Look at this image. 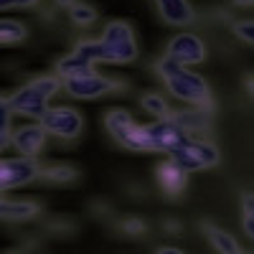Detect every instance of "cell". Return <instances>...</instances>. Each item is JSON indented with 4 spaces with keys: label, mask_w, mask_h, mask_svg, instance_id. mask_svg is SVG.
I'll list each match as a JSON object with an SVG mask.
<instances>
[{
    "label": "cell",
    "mask_w": 254,
    "mask_h": 254,
    "mask_svg": "<svg viewBox=\"0 0 254 254\" xmlns=\"http://www.w3.org/2000/svg\"><path fill=\"white\" fill-rule=\"evenodd\" d=\"M208 112H211V110L193 107V110H188V112H178V115H171V117L181 125V130H183L186 135L193 137V132L206 130V127H208Z\"/></svg>",
    "instance_id": "cell-14"
},
{
    "label": "cell",
    "mask_w": 254,
    "mask_h": 254,
    "mask_svg": "<svg viewBox=\"0 0 254 254\" xmlns=\"http://www.w3.org/2000/svg\"><path fill=\"white\" fill-rule=\"evenodd\" d=\"M237 254H247V252H242V249H239V252H237Z\"/></svg>",
    "instance_id": "cell-31"
},
{
    "label": "cell",
    "mask_w": 254,
    "mask_h": 254,
    "mask_svg": "<svg viewBox=\"0 0 254 254\" xmlns=\"http://www.w3.org/2000/svg\"><path fill=\"white\" fill-rule=\"evenodd\" d=\"M234 36L239 41H244L247 46L254 44V26H252V20H239V23H234Z\"/></svg>",
    "instance_id": "cell-23"
},
{
    "label": "cell",
    "mask_w": 254,
    "mask_h": 254,
    "mask_svg": "<svg viewBox=\"0 0 254 254\" xmlns=\"http://www.w3.org/2000/svg\"><path fill=\"white\" fill-rule=\"evenodd\" d=\"M61 89V79L54 74H44L36 76L28 84H23L15 94L8 97L10 102V112L13 115H23V117H33L41 120L44 112L49 110V99Z\"/></svg>",
    "instance_id": "cell-1"
},
{
    "label": "cell",
    "mask_w": 254,
    "mask_h": 254,
    "mask_svg": "<svg viewBox=\"0 0 254 254\" xmlns=\"http://www.w3.org/2000/svg\"><path fill=\"white\" fill-rule=\"evenodd\" d=\"M165 56H171L173 61H178L181 66H190V64H201L206 59V44L203 38H198L196 33H178L168 41V51Z\"/></svg>",
    "instance_id": "cell-9"
},
{
    "label": "cell",
    "mask_w": 254,
    "mask_h": 254,
    "mask_svg": "<svg viewBox=\"0 0 254 254\" xmlns=\"http://www.w3.org/2000/svg\"><path fill=\"white\" fill-rule=\"evenodd\" d=\"M158 254H183V252H181L178 247H163V249H160Z\"/></svg>",
    "instance_id": "cell-28"
},
{
    "label": "cell",
    "mask_w": 254,
    "mask_h": 254,
    "mask_svg": "<svg viewBox=\"0 0 254 254\" xmlns=\"http://www.w3.org/2000/svg\"><path fill=\"white\" fill-rule=\"evenodd\" d=\"M41 206L36 201H26V198H5L0 196V221H28L33 216H38Z\"/></svg>",
    "instance_id": "cell-12"
},
{
    "label": "cell",
    "mask_w": 254,
    "mask_h": 254,
    "mask_svg": "<svg viewBox=\"0 0 254 254\" xmlns=\"http://www.w3.org/2000/svg\"><path fill=\"white\" fill-rule=\"evenodd\" d=\"M61 89L74 99H99L104 94L117 92L120 81L112 79V76L97 74V71H87V74H79V76H71V79H64Z\"/></svg>",
    "instance_id": "cell-5"
},
{
    "label": "cell",
    "mask_w": 254,
    "mask_h": 254,
    "mask_svg": "<svg viewBox=\"0 0 254 254\" xmlns=\"http://www.w3.org/2000/svg\"><path fill=\"white\" fill-rule=\"evenodd\" d=\"M69 18L74 20L79 28H87V26H92L97 20V10L92 5H87V3H74L69 8Z\"/></svg>",
    "instance_id": "cell-20"
},
{
    "label": "cell",
    "mask_w": 254,
    "mask_h": 254,
    "mask_svg": "<svg viewBox=\"0 0 254 254\" xmlns=\"http://www.w3.org/2000/svg\"><path fill=\"white\" fill-rule=\"evenodd\" d=\"M76 176H79V171L74 165H69V163H49V165H41V176L38 178H44V181H49V183H71V181H76Z\"/></svg>",
    "instance_id": "cell-17"
},
{
    "label": "cell",
    "mask_w": 254,
    "mask_h": 254,
    "mask_svg": "<svg viewBox=\"0 0 254 254\" xmlns=\"http://www.w3.org/2000/svg\"><path fill=\"white\" fill-rule=\"evenodd\" d=\"M206 234H208V242L214 244V249H216L219 254H237V252H239L237 239L231 237L229 231L216 229V226H208V229H206Z\"/></svg>",
    "instance_id": "cell-18"
},
{
    "label": "cell",
    "mask_w": 254,
    "mask_h": 254,
    "mask_svg": "<svg viewBox=\"0 0 254 254\" xmlns=\"http://www.w3.org/2000/svg\"><path fill=\"white\" fill-rule=\"evenodd\" d=\"M155 5L168 26H188L196 18L188 0H155Z\"/></svg>",
    "instance_id": "cell-11"
},
{
    "label": "cell",
    "mask_w": 254,
    "mask_h": 254,
    "mask_svg": "<svg viewBox=\"0 0 254 254\" xmlns=\"http://www.w3.org/2000/svg\"><path fill=\"white\" fill-rule=\"evenodd\" d=\"M168 160H173L181 171L193 173V171H206V168H214L221 160V153L214 142H206L198 137H188L178 150H173L168 155Z\"/></svg>",
    "instance_id": "cell-3"
},
{
    "label": "cell",
    "mask_w": 254,
    "mask_h": 254,
    "mask_svg": "<svg viewBox=\"0 0 254 254\" xmlns=\"http://www.w3.org/2000/svg\"><path fill=\"white\" fill-rule=\"evenodd\" d=\"M41 176V163L36 158H0V193H5L10 188H20L28 186L33 181H38Z\"/></svg>",
    "instance_id": "cell-6"
},
{
    "label": "cell",
    "mask_w": 254,
    "mask_h": 254,
    "mask_svg": "<svg viewBox=\"0 0 254 254\" xmlns=\"http://www.w3.org/2000/svg\"><path fill=\"white\" fill-rule=\"evenodd\" d=\"M102 64H130L137 59V38L127 20H112L99 38Z\"/></svg>",
    "instance_id": "cell-2"
},
{
    "label": "cell",
    "mask_w": 254,
    "mask_h": 254,
    "mask_svg": "<svg viewBox=\"0 0 254 254\" xmlns=\"http://www.w3.org/2000/svg\"><path fill=\"white\" fill-rule=\"evenodd\" d=\"M155 176H158L160 188L165 190L168 196H178L181 190L186 188V183H188V173L181 171L173 160H165L163 165H158V173Z\"/></svg>",
    "instance_id": "cell-13"
},
{
    "label": "cell",
    "mask_w": 254,
    "mask_h": 254,
    "mask_svg": "<svg viewBox=\"0 0 254 254\" xmlns=\"http://www.w3.org/2000/svg\"><path fill=\"white\" fill-rule=\"evenodd\" d=\"M38 0H0V10H13V8H31Z\"/></svg>",
    "instance_id": "cell-26"
},
{
    "label": "cell",
    "mask_w": 254,
    "mask_h": 254,
    "mask_svg": "<svg viewBox=\"0 0 254 254\" xmlns=\"http://www.w3.org/2000/svg\"><path fill=\"white\" fill-rule=\"evenodd\" d=\"M46 140H49V135L41 127V122L23 125V127H18V130L10 132V145L26 158H36L46 147Z\"/></svg>",
    "instance_id": "cell-10"
},
{
    "label": "cell",
    "mask_w": 254,
    "mask_h": 254,
    "mask_svg": "<svg viewBox=\"0 0 254 254\" xmlns=\"http://www.w3.org/2000/svg\"><path fill=\"white\" fill-rule=\"evenodd\" d=\"M181 69H183V66H181L178 61H173L171 56H163V59H160V61L155 64V71H158V74L163 76V81H165L168 76H173V74H178Z\"/></svg>",
    "instance_id": "cell-22"
},
{
    "label": "cell",
    "mask_w": 254,
    "mask_h": 254,
    "mask_svg": "<svg viewBox=\"0 0 254 254\" xmlns=\"http://www.w3.org/2000/svg\"><path fill=\"white\" fill-rule=\"evenodd\" d=\"M10 117H13V112H10L8 97H0V127H10Z\"/></svg>",
    "instance_id": "cell-25"
},
{
    "label": "cell",
    "mask_w": 254,
    "mask_h": 254,
    "mask_svg": "<svg viewBox=\"0 0 254 254\" xmlns=\"http://www.w3.org/2000/svg\"><path fill=\"white\" fill-rule=\"evenodd\" d=\"M38 122L46 135L59 140H76L84 130V120L74 107H49Z\"/></svg>",
    "instance_id": "cell-7"
},
{
    "label": "cell",
    "mask_w": 254,
    "mask_h": 254,
    "mask_svg": "<svg viewBox=\"0 0 254 254\" xmlns=\"http://www.w3.org/2000/svg\"><path fill=\"white\" fill-rule=\"evenodd\" d=\"M26 38H28L26 23L13 18H0V46H15V44H23Z\"/></svg>",
    "instance_id": "cell-16"
},
{
    "label": "cell",
    "mask_w": 254,
    "mask_h": 254,
    "mask_svg": "<svg viewBox=\"0 0 254 254\" xmlns=\"http://www.w3.org/2000/svg\"><path fill=\"white\" fill-rule=\"evenodd\" d=\"M140 104H142V110L147 112V115H153V117H168L171 115V110H168V102L160 97V94H145L142 99H140Z\"/></svg>",
    "instance_id": "cell-21"
},
{
    "label": "cell",
    "mask_w": 254,
    "mask_h": 254,
    "mask_svg": "<svg viewBox=\"0 0 254 254\" xmlns=\"http://www.w3.org/2000/svg\"><path fill=\"white\" fill-rule=\"evenodd\" d=\"M234 5H239V8H252L254 5V0H231Z\"/></svg>",
    "instance_id": "cell-30"
},
{
    "label": "cell",
    "mask_w": 254,
    "mask_h": 254,
    "mask_svg": "<svg viewBox=\"0 0 254 254\" xmlns=\"http://www.w3.org/2000/svg\"><path fill=\"white\" fill-rule=\"evenodd\" d=\"M54 3H56V8H71L76 0H54Z\"/></svg>",
    "instance_id": "cell-29"
},
{
    "label": "cell",
    "mask_w": 254,
    "mask_h": 254,
    "mask_svg": "<svg viewBox=\"0 0 254 254\" xmlns=\"http://www.w3.org/2000/svg\"><path fill=\"white\" fill-rule=\"evenodd\" d=\"M87 71H94V66L87 61V59H81L79 54H66V56H61L56 61V76L59 79H71V76H79V74H87Z\"/></svg>",
    "instance_id": "cell-15"
},
{
    "label": "cell",
    "mask_w": 254,
    "mask_h": 254,
    "mask_svg": "<svg viewBox=\"0 0 254 254\" xmlns=\"http://www.w3.org/2000/svg\"><path fill=\"white\" fill-rule=\"evenodd\" d=\"M165 87L168 92H171L176 99L181 102H188V104H193V107H203V110H211V89H208V84L203 76L193 74V71H188L186 66L173 74V76H168L165 79Z\"/></svg>",
    "instance_id": "cell-4"
},
{
    "label": "cell",
    "mask_w": 254,
    "mask_h": 254,
    "mask_svg": "<svg viewBox=\"0 0 254 254\" xmlns=\"http://www.w3.org/2000/svg\"><path fill=\"white\" fill-rule=\"evenodd\" d=\"M145 132H147L150 150H158V153H165V155H171L173 150H178V147L190 137V135H186L181 130V125L171 115L155 120L153 125H145Z\"/></svg>",
    "instance_id": "cell-8"
},
{
    "label": "cell",
    "mask_w": 254,
    "mask_h": 254,
    "mask_svg": "<svg viewBox=\"0 0 254 254\" xmlns=\"http://www.w3.org/2000/svg\"><path fill=\"white\" fill-rule=\"evenodd\" d=\"M120 229L125 231V234H130V237H140V234H145V221L137 219V216H127L120 224Z\"/></svg>",
    "instance_id": "cell-24"
},
{
    "label": "cell",
    "mask_w": 254,
    "mask_h": 254,
    "mask_svg": "<svg viewBox=\"0 0 254 254\" xmlns=\"http://www.w3.org/2000/svg\"><path fill=\"white\" fill-rule=\"evenodd\" d=\"M10 127H0V153L5 150V147H10Z\"/></svg>",
    "instance_id": "cell-27"
},
{
    "label": "cell",
    "mask_w": 254,
    "mask_h": 254,
    "mask_svg": "<svg viewBox=\"0 0 254 254\" xmlns=\"http://www.w3.org/2000/svg\"><path fill=\"white\" fill-rule=\"evenodd\" d=\"M10 254H18V252H10Z\"/></svg>",
    "instance_id": "cell-32"
},
{
    "label": "cell",
    "mask_w": 254,
    "mask_h": 254,
    "mask_svg": "<svg viewBox=\"0 0 254 254\" xmlns=\"http://www.w3.org/2000/svg\"><path fill=\"white\" fill-rule=\"evenodd\" d=\"M74 54H79L81 59H87L92 66L94 64H102V46H99V38H84L74 46Z\"/></svg>",
    "instance_id": "cell-19"
}]
</instances>
